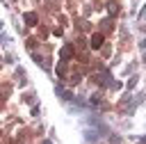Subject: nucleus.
<instances>
[{
	"label": "nucleus",
	"mask_w": 146,
	"mask_h": 144,
	"mask_svg": "<svg viewBox=\"0 0 146 144\" xmlns=\"http://www.w3.org/2000/svg\"><path fill=\"white\" fill-rule=\"evenodd\" d=\"M96 78H98V82H100V85H112V78H110V73H107V71H100Z\"/></svg>",
	"instance_id": "1"
},
{
	"label": "nucleus",
	"mask_w": 146,
	"mask_h": 144,
	"mask_svg": "<svg viewBox=\"0 0 146 144\" xmlns=\"http://www.w3.org/2000/svg\"><path fill=\"white\" fill-rule=\"evenodd\" d=\"M103 46V34H94L91 37V48H100Z\"/></svg>",
	"instance_id": "2"
},
{
	"label": "nucleus",
	"mask_w": 146,
	"mask_h": 144,
	"mask_svg": "<svg viewBox=\"0 0 146 144\" xmlns=\"http://www.w3.org/2000/svg\"><path fill=\"white\" fill-rule=\"evenodd\" d=\"M71 53H73V50H71V46H64V48H62V59H68V57H71Z\"/></svg>",
	"instance_id": "3"
},
{
	"label": "nucleus",
	"mask_w": 146,
	"mask_h": 144,
	"mask_svg": "<svg viewBox=\"0 0 146 144\" xmlns=\"http://www.w3.org/2000/svg\"><path fill=\"white\" fill-rule=\"evenodd\" d=\"M25 23H27V25H34V23H36V16H34V14H25Z\"/></svg>",
	"instance_id": "4"
}]
</instances>
